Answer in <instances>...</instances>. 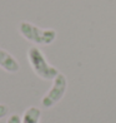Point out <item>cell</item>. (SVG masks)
Instances as JSON below:
<instances>
[{
	"instance_id": "277c9868",
	"label": "cell",
	"mask_w": 116,
	"mask_h": 123,
	"mask_svg": "<svg viewBox=\"0 0 116 123\" xmlns=\"http://www.w3.org/2000/svg\"><path fill=\"white\" fill-rule=\"evenodd\" d=\"M0 68L8 73H18L20 70V64L9 52L0 48Z\"/></svg>"
},
{
	"instance_id": "6da1fadb",
	"label": "cell",
	"mask_w": 116,
	"mask_h": 123,
	"mask_svg": "<svg viewBox=\"0 0 116 123\" xmlns=\"http://www.w3.org/2000/svg\"><path fill=\"white\" fill-rule=\"evenodd\" d=\"M27 60H29V64L31 69L34 70V73L44 80H54L55 77L60 73L55 67L49 64L46 57L37 47L29 48V50H27Z\"/></svg>"
},
{
	"instance_id": "52a82bcc",
	"label": "cell",
	"mask_w": 116,
	"mask_h": 123,
	"mask_svg": "<svg viewBox=\"0 0 116 123\" xmlns=\"http://www.w3.org/2000/svg\"><path fill=\"white\" fill-rule=\"evenodd\" d=\"M6 123H21V119H20L19 114H11L8 118Z\"/></svg>"
},
{
	"instance_id": "5b68a950",
	"label": "cell",
	"mask_w": 116,
	"mask_h": 123,
	"mask_svg": "<svg viewBox=\"0 0 116 123\" xmlns=\"http://www.w3.org/2000/svg\"><path fill=\"white\" fill-rule=\"evenodd\" d=\"M41 118V111L37 107L27 108L21 118V123H39Z\"/></svg>"
},
{
	"instance_id": "3957f363",
	"label": "cell",
	"mask_w": 116,
	"mask_h": 123,
	"mask_svg": "<svg viewBox=\"0 0 116 123\" xmlns=\"http://www.w3.org/2000/svg\"><path fill=\"white\" fill-rule=\"evenodd\" d=\"M66 89H68V79L66 77L61 73H59L54 79V83L49 92L42 97L41 99V105L44 108H51L56 103H59L65 96Z\"/></svg>"
},
{
	"instance_id": "8992f818",
	"label": "cell",
	"mask_w": 116,
	"mask_h": 123,
	"mask_svg": "<svg viewBox=\"0 0 116 123\" xmlns=\"http://www.w3.org/2000/svg\"><path fill=\"white\" fill-rule=\"evenodd\" d=\"M9 113V107L6 104H1L0 103V119L4 118V117H6Z\"/></svg>"
},
{
	"instance_id": "7a4b0ae2",
	"label": "cell",
	"mask_w": 116,
	"mask_h": 123,
	"mask_svg": "<svg viewBox=\"0 0 116 123\" xmlns=\"http://www.w3.org/2000/svg\"><path fill=\"white\" fill-rule=\"evenodd\" d=\"M19 31L26 40L39 45H50L56 39V31L54 29H41L29 21H21Z\"/></svg>"
}]
</instances>
